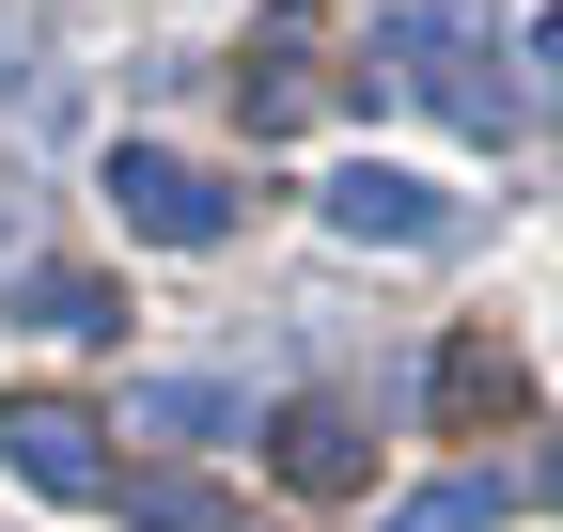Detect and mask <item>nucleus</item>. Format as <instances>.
I'll return each mask as SVG.
<instances>
[{"instance_id":"f257e3e1","label":"nucleus","mask_w":563,"mask_h":532,"mask_svg":"<svg viewBox=\"0 0 563 532\" xmlns=\"http://www.w3.org/2000/svg\"><path fill=\"white\" fill-rule=\"evenodd\" d=\"M485 47H501L485 0H407V16L376 32V79L422 95V110H454L470 142H501V125H517V79H485Z\"/></svg>"},{"instance_id":"f03ea898","label":"nucleus","mask_w":563,"mask_h":532,"mask_svg":"<svg viewBox=\"0 0 563 532\" xmlns=\"http://www.w3.org/2000/svg\"><path fill=\"white\" fill-rule=\"evenodd\" d=\"M95 188H110V220L157 235V251H220V235H235V188L203 173V157H173V142H110Z\"/></svg>"},{"instance_id":"7ed1b4c3","label":"nucleus","mask_w":563,"mask_h":532,"mask_svg":"<svg viewBox=\"0 0 563 532\" xmlns=\"http://www.w3.org/2000/svg\"><path fill=\"white\" fill-rule=\"evenodd\" d=\"M95 439L110 423L63 408V391H16V408H0V454H16V486H47V501H110V454Z\"/></svg>"},{"instance_id":"20e7f679","label":"nucleus","mask_w":563,"mask_h":532,"mask_svg":"<svg viewBox=\"0 0 563 532\" xmlns=\"http://www.w3.org/2000/svg\"><path fill=\"white\" fill-rule=\"evenodd\" d=\"M422 408H439V439H501V423L532 408V361L501 345V329H454L439 376H422Z\"/></svg>"},{"instance_id":"39448f33","label":"nucleus","mask_w":563,"mask_h":532,"mask_svg":"<svg viewBox=\"0 0 563 532\" xmlns=\"http://www.w3.org/2000/svg\"><path fill=\"white\" fill-rule=\"evenodd\" d=\"M329 235H361V251H439L454 204H439L422 173H391V157H344V173H329Z\"/></svg>"},{"instance_id":"423d86ee","label":"nucleus","mask_w":563,"mask_h":532,"mask_svg":"<svg viewBox=\"0 0 563 532\" xmlns=\"http://www.w3.org/2000/svg\"><path fill=\"white\" fill-rule=\"evenodd\" d=\"M282 486L298 501H344V486H376V439H361V408H282Z\"/></svg>"},{"instance_id":"0eeeda50","label":"nucleus","mask_w":563,"mask_h":532,"mask_svg":"<svg viewBox=\"0 0 563 532\" xmlns=\"http://www.w3.org/2000/svg\"><path fill=\"white\" fill-rule=\"evenodd\" d=\"M125 423H141V439H235L251 408H235L220 376H141V391H125Z\"/></svg>"},{"instance_id":"6e6552de","label":"nucleus","mask_w":563,"mask_h":532,"mask_svg":"<svg viewBox=\"0 0 563 532\" xmlns=\"http://www.w3.org/2000/svg\"><path fill=\"white\" fill-rule=\"evenodd\" d=\"M32 329H63V345H110V329H125V298L95 282V266H32V298H16Z\"/></svg>"},{"instance_id":"1a4fd4ad","label":"nucleus","mask_w":563,"mask_h":532,"mask_svg":"<svg viewBox=\"0 0 563 532\" xmlns=\"http://www.w3.org/2000/svg\"><path fill=\"white\" fill-rule=\"evenodd\" d=\"M501 517H517V486H501V470H454V486H422V501H391L376 532H501Z\"/></svg>"},{"instance_id":"9d476101","label":"nucleus","mask_w":563,"mask_h":532,"mask_svg":"<svg viewBox=\"0 0 563 532\" xmlns=\"http://www.w3.org/2000/svg\"><path fill=\"white\" fill-rule=\"evenodd\" d=\"M125 517H141V532H220V486H188V470H157V486H125Z\"/></svg>"},{"instance_id":"9b49d317","label":"nucleus","mask_w":563,"mask_h":532,"mask_svg":"<svg viewBox=\"0 0 563 532\" xmlns=\"http://www.w3.org/2000/svg\"><path fill=\"white\" fill-rule=\"evenodd\" d=\"M532 63H548V95H563V0H548V16H532Z\"/></svg>"},{"instance_id":"f8f14e48","label":"nucleus","mask_w":563,"mask_h":532,"mask_svg":"<svg viewBox=\"0 0 563 532\" xmlns=\"http://www.w3.org/2000/svg\"><path fill=\"white\" fill-rule=\"evenodd\" d=\"M532 501H563V439H548V470H532Z\"/></svg>"}]
</instances>
